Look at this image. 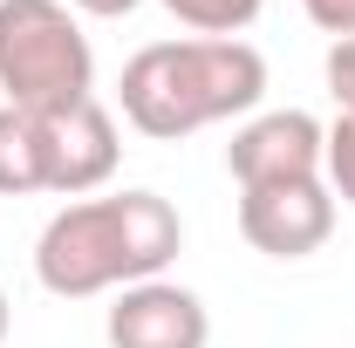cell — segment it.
Segmentation results:
<instances>
[{
	"mask_svg": "<svg viewBox=\"0 0 355 348\" xmlns=\"http://www.w3.org/2000/svg\"><path fill=\"white\" fill-rule=\"evenodd\" d=\"M0 89L35 116L96 96V55L69 0H0Z\"/></svg>",
	"mask_w": 355,
	"mask_h": 348,
	"instance_id": "obj_3",
	"label": "cell"
},
{
	"mask_svg": "<svg viewBox=\"0 0 355 348\" xmlns=\"http://www.w3.org/2000/svg\"><path fill=\"white\" fill-rule=\"evenodd\" d=\"M260 7H266V0H164L171 21H184L191 35H212V42H232L239 28H253Z\"/></svg>",
	"mask_w": 355,
	"mask_h": 348,
	"instance_id": "obj_9",
	"label": "cell"
},
{
	"mask_svg": "<svg viewBox=\"0 0 355 348\" xmlns=\"http://www.w3.org/2000/svg\"><path fill=\"white\" fill-rule=\"evenodd\" d=\"M116 157H123L116 116H110L96 96L76 103V110L42 116V184L55 198H89V191H103V184L116 177Z\"/></svg>",
	"mask_w": 355,
	"mask_h": 348,
	"instance_id": "obj_5",
	"label": "cell"
},
{
	"mask_svg": "<svg viewBox=\"0 0 355 348\" xmlns=\"http://www.w3.org/2000/svg\"><path fill=\"white\" fill-rule=\"evenodd\" d=\"M7 328H14V307H7V294H0V342H7Z\"/></svg>",
	"mask_w": 355,
	"mask_h": 348,
	"instance_id": "obj_14",
	"label": "cell"
},
{
	"mask_svg": "<svg viewBox=\"0 0 355 348\" xmlns=\"http://www.w3.org/2000/svg\"><path fill=\"white\" fill-rule=\"evenodd\" d=\"M103 335H110V348H205L212 342V314L178 280H137V287H123L110 301Z\"/></svg>",
	"mask_w": 355,
	"mask_h": 348,
	"instance_id": "obj_7",
	"label": "cell"
},
{
	"mask_svg": "<svg viewBox=\"0 0 355 348\" xmlns=\"http://www.w3.org/2000/svg\"><path fill=\"white\" fill-rule=\"evenodd\" d=\"M184 246V218L157 191H110L76 198L42 225L35 239V280L55 301L123 294L137 280H164V266Z\"/></svg>",
	"mask_w": 355,
	"mask_h": 348,
	"instance_id": "obj_1",
	"label": "cell"
},
{
	"mask_svg": "<svg viewBox=\"0 0 355 348\" xmlns=\"http://www.w3.org/2000/svg\"><path fill=\"white\" fill-rule=\"evenodd\" d=\"M239 232H246V246L266 253V260H308V253L328 246V232H335V191L321 177L239 191Z\"/></svg>",
	"mask_w": 355,
	"mask_h": 348,
	"instance_id": "obj_4",
	"label": "cell"
},
{
	"mask_svg": "<svg viewBox=\"0 0 355 348\" xmlns=\"http://www.w3.org/2000/svg\"><path fill=\"white\" fill-rule=\"evenodd\" d=\"M225 171L239 177V191L321 177V123H314L308 110H260V116H246L232 130Z\"/></svg>",
	"mask_w": 355,
	"mask_h": 348,
	"instance_id": "obj_6",
	"label": "cell"
},
{
	"mask_svg": "<svg viewBox=\"0 0 355 348\" xmlns=\"http://www.w3.org/2000/svg\"><path fill=\"white\" fill-rule=\"evenodd\" d=\"M42 184V116L0 103V198H28Z\"/></svg>",
	"mask_w": 355,
	"mask_h": 348,
	"instance_id": "obj_8",
	"label": "cell"
},
{
	"mask_svg": "<svg viewBox=\"0 0 355 348\" xmlns=\"http://www.w3.org/2000/svg\"><path fill=\"white\" fill-rule=\"evenodd\" d=\"M123 123L157 143H178L191 130H212L225 116H246L260 110L266 96V55L253 42H212V35H191V42H150L123 62Z\"/></svg>",
	"mask_w": 355,
	"mask_h": 348,
	"instance_id": "obj_2",
	"label": "cell"
},
{
	"mask_svg": "<svg viewBox=\"0 0 355 348\" xmlns=\"http://www.w3.org/2000/svg\"><path fill=\"white\" fill-rule=\"evenodd\" d=\"M69 7H83V14H96V21H116V14H130L137 0H69Z\"/></svg>",
	"mask_w": 355,
	"mask_h": 348,
	"instance_id": "obj_13",
	"label": "cell"
},
{
	"mask_svg": "<svg viewBox=\"0 0 355 348\" xmlns=\"http://www.w3.org/2000/svg\"><path fill=\"white\" fill-rule=\"evenodd\" d=\"M321 184L335 191V205L355 212V116L321 123Z\"/></svg>",
	"mask_w": 355,
	"mask_h": 348,
	"instance_id": "obj_10",
	"label": "cell"
},
{
	"mask_svg": "<svg viewBox=\"0 0 355 348\" xmlns=\"http://www.w3.org/2000/svg\"><path fill=\"white\" fill-rule=\"evenodd\" d=\"M301 7H308V21L321 35H335V42L355 35V0H301Z\"/></svg>",
	"mask_w": 355,
	"mask_h": 348,
	"instance_id": "obj_12",
	"label": "cell"
},
{
	"mask_svg": "<svg viewBox=\"0 0 355 348\" xmlns=\"http://www.w3.org/2000/svg\"><path fill=\"white\" fill-rule=\"evenodd\" d=\"M328 96H335V110L342 116H355V35H342V42L328 48Z\"/></svg>",
	"mask_w": 355,
	"mask_h": 348,
	"instance_id": "obj_11",
	"label": "cell"
}]
</instances>
